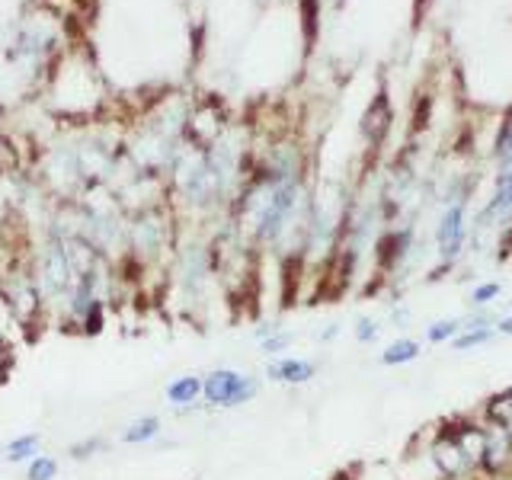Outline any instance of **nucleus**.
Masks as SVG:
<instances>
[{"label": "nucleus", "instance_id": "nucleus-1", "mask_svg": "<svg viewBox=\"0 0 512 480\" xmlns=\"http://www.w3.org/2000/svg\"><path fill=\"white\" fill-rule=\"evenodd\" d=\"M260 394V378L237 369H212L202 375V400L212 410H234V406L250 404Z\"/></svg>", "mask_w": 512, "mask_h": 480}, {"label": "nucleus", "instance_id": "nucleus-2", "mask_svg": "<svg viewBox=\"0 0 512 480\" xmlns=\"http://www.w3.org/2000/svg\"><path fill=\"white\" fill-rule=\"evenodd\" d=\"M436 240H438V257L445 259V263L461 253V247H465V205L461 202L445 208L442 221H438Z\"/></svg>", "mask_w": 512, "mask_h": 480}, {"label": "nucleus", "instance_id": "nucleus-3", "mask_svg": "<svg viewBox=\"0 0 512 480\" xmlns=\"http://www.w3.org/2000/svg\"><path fill=\"white\" fill-rule=\"evenodd\" d=\"M317 375V362L301 359V356H276L266 365V378L276 384H307Z\"/></svg>", "mask_w": 512, "mask_h": 480}, {"label": "nucleus", "instance_id": "nucleus-4", "mask_svg": "<svg viewBox=\"0 0 512 480\" xmlns=\"http://www.w3.org/2000/svg\"><path fill=\"white\" fill-rule=\"evenodd\" d=\"M164 397L167 404L177 410V413H189V410H196V404L202 400V375H177L173 381H167V388H164Z\"/></svg>", "mask_w": 512, "mask_h": 480}, {"label": "nucleus", "instance_id": "nucleus-5", "mask_svg": "<svg viewBox=\"0 0 512 480\" xmlns=\"http://www.w3.org/2000/svg\"><path fill=\"white\" fill-rule=\"evenodd\" d=\"M160 433H164V419H160L157 413H144V416H135V419L119 433V439L125 445H148V442H154Z\"/></svg>", "mask_w": 512, "mask_h": 480}, {"label": "nucleus", "instance_id": "nucleus-6", "mask_svg": "<svg viewBox=\"0 0 512 480\" xmlns=\"http://www.w3.org/2000/svg\"><path fill=\"white\" fill-rule=\"evenodd\" d=\"M42 452V433H23V435H13L7 445H3V458L10 464H29L36 455Z\"/></svg>", "mask_w": 512, "mask_h": 480}, {"label": "nucleus", "instance_id": "nucleus-7", "mask_svg": "<svg viewBox=\"0 0 512 480\" xmlns=\"http://www.w3.org/2000/svg\"><path fill=\"white\" fill-rule=\"evenodd\" d=\"M419 349H423V346H419L416 340H407V336H403V340H394L391 346L378 356V362L388 365V369H394V365H407V362L419 359Z\"/></svg>", "mask_w": 512, "mask_h": 480}, {"label": "nucleus", "instance_id": "nucleus-8", "mask_svg": "<svg viewBox=\"0 0 512 480\" xmlns=\"http://www.w3.org/2000/svg\"><path fill=\"white\" fill-rule=\"evenodd\" d=\"M487 215L496 218V221H503V218H509V215H512V170H506V173L500 176V189H496V195H493V202H490V208H487Z\"/></svg>", "mask_w": 512, "mask_h": 480}, {"label": "nucleus", "instance_id": "nucleus-9", "mask_svg": "<svg viewBox=\"0 0 512 480\" xmlns=\"http://www.w3.org/2000/svg\"><path fill=\"white\" fill-rule=\"evenodd\" d=\"M58 471H61V464H58L55 455L38 452L36 458L26 464V480H58Z\"/></svg>", "mask_w": 512, "mask_h": 480}, {"label": "nucleus", "instance_id": "nucleus-10", "mask_svg": "<svg viewBox=\"0 0 512 480\" xmlns=\"http://www.w3.org/2000/svg\"><path fill=\"white\" fill-rule=\"evenodd\" d=\"M461 333V317H448V320H436L426 327V342L438 346V342H452Z\"/></svg>", "mask_w": 512, "mask_h": 480}, {"label": "nucleus", "instance_id": "nucleus-11", "mask_svg": "<svg viewBox=\"0 0 512 480\" xmlns=\"http://www.w3.org/2000/svg\"><path fill=\"white\" fill-rule=\"evenodd\" d=\"M490 340H493V330H490V327H465V330L452 340V346H455L458 352H467V349H474V346H484V342H490Z\"/></svg>", "mask_w": 512, "mask_h": 480}, {"label": "nucleus", "instance_id": "nucleus-12", "mask_svg": "<svg viewBox=\"0 0 512 480\" xmlns=\"http://www.w3.org/2000/svg\"><path fill=\"white\" fill-rule=\"evenodd\" d=\"M106 439H102V435H87V439H80V442H74L71 445V458H74V461H90V458H93V455H100V452H106Z\"/></svg>", "mask_w": 512, "mask_h": 480}, {"label": "nucleus", "instance_id": "nucleus-13", "mask_svg": "<svg viewBox=\"0 0 512 480\" xmlns=\"http://www.w3.org/2000/svg\"><path fill=\"white\" fill-rule=\"evenodd\" d=\"M291 342H295V333L291 330H276L272 333V336H266V340H260V346H263V352H266V356H269V359H276V356H282V352L289 349Z\"/></svg>", "mask_w": 512, "mask_h": 480}, {"label": "nucleus", "instance_id": "nucleus-14", "mask_svg": "<svg viewBox=\"0 0 512 480\" xmlns=\"http://www.w3.org/2000/svg\"><path fill=\"white\" fill-rule=\"evenodd\" d=\"M493 298H500V282H480V285L471 292V305H474V307H487Z\"/></svg>", "mask_w": 512, "mask_h": 480}, {"label": "nucleus", "instance_id": "nucleus-15", "mask_svg": "<svg viewBox=\"0 0 512 480\" xmlns=\"http://www.w3.org/2000/svg\"><path fill=\"white\" fill-rule=\"evenodd\" d=\"M378 330H381L378 320H372V317H359L353 333H355V340H359V342H375V340H378Z\"/></svg>", "mask_w": 512, "mask_h": 480}, {"label": "nucleus", "instance_id": "nucleus-16", "mask_svg": "<svg viewBox=\"0 0 512 480\" xmlns=\"http://www.w3.org/2000/svg\"><path fill=\"white\" fill-rule=\"evenodd\" d=\"M333 336H340V323H330V330L320 333V340H324V342H330Z\"/></svg>", "mask_w": 512, "mask_h": 480}, {"label": "nucleus", "instance_id": "nucleus-17", "mask_svg": "<svg viewBox=\"0 0 512 480\" xmlns=\"http://www.w3.org/2000/svg\"><path fill=\"white\" fill-rule=\"evenodd\" d=\"M496 330H500V333H512V317H500V320H496Z\"/></svg>", "mask_w": 512, "mask_h": 480}]
</instances>
